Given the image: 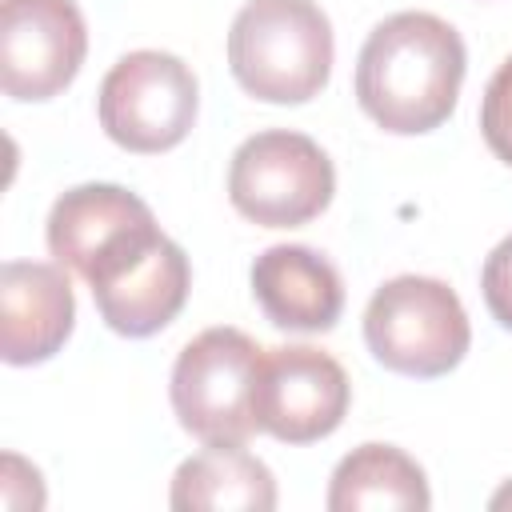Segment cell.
I'll list each match as a JSON object with an SVG mask.
<instances>
[{
  "mask_svg": "<svg viewBox=\"0 0 512 512\" xmlns=\"http://www.w3.org/2000/svg\"><path fill=\"white\" fill-rule=\"evenodd\" d=\"M168 504L176 512L200 508H240V512H272L276 480L264 460L244 452L240 444H208L188 456L172 476Z\"/></svg>",
  "mask_w": 512,
  "mask_h": 512,
  "instance_id": "obj_13",
  "label": "cell"
},
{
  "mask_svg": "<svg viewBox=\"0 0 512 512\" xmlns=\"http://www.w3.org/2000/svg\"><path fill=\"white\" fill-rule=\"evenodd\" d=\"M480 288H484V304L496 316V324L512 332V236H504L488 252L484 272H480Z\"/></svg>",
  "mask_w": 512,
  "mask_h": 512,
  "instance_id": "obj_16",
  "label": "cell"
},
{
  "mask_svg": "<svg viewBox=\"0 0 512 512\" xmlns=\"http://www.w3.org/2000/svg\"><path fill=\"white\" fill-rule=\"evenodd\" d=\"M236 84L268 104L312 100L332 72V24L312 0H248L228 32Z\"/></svg>",
  "mask_w": 512,
  "mask_h": 512,
  "instance_id": "obj_2",
  "label": "cell"
},
{
  "mask_svg": "<svg viewBox=\"0 0 512 512\" xmlns=\"http://www.w3.org/2000/svg\"><path fill=\"white\" fill-rule=\"evenodd\" d=\"M488 504H492L496 512H504V508H512V480H508V484H504V488H500V492H496V496H492Z\"/></svg>",
  "mask_w": 512,
  "mask_h": 512,
  "instance_id": "obj_17",
  "label": "cell"
},
{
  "mask_svg": "<svg viewBox=\"0 0 512 512\" xmlns=\"http://www.w3.org/2000/svg\"><path fill=\"white\" fill-rule=\"evenodd\" d=\"M156 236L164 232L152 208L120 184L68 188L48 212V252L88 284H96Z\"/></svg>",
  "mask_w": 512,
  "mask_h": 512,
  "instance_id": "obj_7",
  "label": "cell"
},
{
  "mask_svg": "<svg viewBox=\"0 0 512 512\" xmlns=\"http://www.w3.org/2000/svg\"><path fill=\"white\" fill-rule=\"evenodd\" d=\"M196 108V76L172 52H128L100 84V128L128 152L148 156L176 148L196 124Z\"/></svg>",
  "mask_w": 512,
  "mask_h": 512,
  "instance_id": "obj_6",
  "label": "cell"
},
{
  "mask_svg": "<svg viewBox=\"0 0 512 512\" xmlns=\"http://www.w3.org/2000/svg\"><path fill=\"white\" fill-rule=\"evenodd\" d=\"M84 52L88 28L76 0L0 4V84L12 100H52L76 80Z\"/></svg>",
  "mask_w": 512,
  "mask_h": 512,
  "instance_id": "obj_8",
  "label": "cell"
},
{
  "mask_svg": "<svg viewBox=\"0 0 512 512\" xmlns=\"http://www.w3.org/2000/svg\"><path fill=\"white\" fill-rule=\"evenodd\" d=\"M76 300L64 264L8 260L0 272V356L16 368L44 364L72 336Z\"/></svg>",
  "mask_w": 512,
  "mask_h": 512,
  "instance_id": "obj_10",
  "label": "cell"
},
{
  "mask_svg": "<svg viewBox=\"0 0 512 512\" xmlns=\"http://www.w3.org/2000/svg\"><path fill=\"white\" fill-rule=\"evenodd\" d=\"M344 368L308 344L268 348L256 372V424L284 444H312L340 428L348 412Z\"/></svg>",
  "mask_w": 512,
  "mask_h": 512,
  "instance_id": "obj_9",
  "label": "cell"
},
{
  "mask_svg": "<svg viewBox=\"0 0 512 512\" xmlns=\"http://www.w3.org/2000/svg\"><path fill=\"white\" fill-rule=\"evenodd\" d=\"M432 504L428 480L420 464L392 444H360L352 448L328 484L332 512H424Z\"/></svg>",
  "mask_w": 512,
  "mask_h": 512,
  "instance_id": "obj_14",
  "label": "cell"
},
{
  "mask_svg": "<svg viewBox=\"0 0 512 512\" xmlns=\"http://www.w3.org/2000/svg\"><path fill=\"white\" fill-rule=\"evenodd\" d=\"M252 296L276 328L328 332L344 312L340 272L304 244H272L252 264Z\"/></svg>",
  "mask_w": 512,
  "mask_h": 512,
  "instance_id": "obj_12",
  "label": "cell"
},
{
  "mask_svg": "<svg viewBox=\"0 0 512 512\" xmlns=\"http://www.w3.org/2000/svg\"><path fill=\"white\" fill-rule=\"evenodd\" d=\"M336 192V172L324 148L288 128L248 136L232 152L228 200L240 216L264 228H300L316 220Z\"/></svg>",
  "mask_w": 512,
  "mask_h": 512,
  "instance_id": "obj_5",
  "label": "cell"
},
{
  "mask_svg": "<svg viewBox=\"0 0 512 512\" xmlns=\"http://www.w3.org/2000/svg\"><path fill=\"white\" fill-rule=\"evenodd\" d=\"M480 132L496 160L512 164V56L492 72L480 100Z\"/></svg>",
  "mask_w": 512,
  "mask_h": 512,
  "instance_id": "obj_15",
  "label": "cell"
},
{
  "mask_svg": "<svg viewBox=\"0 0 512 512\" xmlns=\"http://www.w3.org/2000/svg\"><path fill=\"white\" fill-rule=\"evenodd\" d=\"M260 348L240 328H208L184 344L172 368V408L204 444H244L256 424Z\"/></svg>",
  "mask_w": 512,
  "mask_h": 512,
  "instance_id": "obj_4",
  "label": "cell"
},
{
  "mask_svg": "<svg viewBox=\"0 0 512 512\" xmlns=\"http://www.w3.org/2000/svg\"><path fill=\"white\" fill-rule=\"evenodd\" d=\"M364 340L372 356L416 380L452 372L472 340L460 296L432 276H396L380 284L364 308Z\"/></svg>",
  "mask_w": 512,
  "mask_h": 512,
  "instance_id": "obj_3",
  "label": "cell"
},
{
  "mask_svg": "<svg viewBox=\"0 0 512 512\" xmlns=\"http://www.w3.org/2000/svg\"><path fill=\"white\" fill-rule=\"evenodd\" d=\"M188 284H192V268L184 248L160 236L120 268L100 276L92 284V300L112 332L144 340L176 320V312L188 300Z\"/></svg>",
  "mask_w": 512,
  "mask_h": 512,
  "instance_id": "obj_11",
  "label": "cell"
},
{
  "mask_svg": "<svg viewBox=\"0 0 512 512\" xmlns=\"http://www.w3.org/2000/svg\"><path fill=\"white\" fill-rule=\"evenodd\" d=\"M464 40L432 12H396L380 20L356 60L360 108L396 136L440 128L464 84Z\"/></svg>",
  "mask_w": 512,
  "mask_h": 512,
  "instance_id": "obj_1",
  "label": "cell"
}]
</instances>
